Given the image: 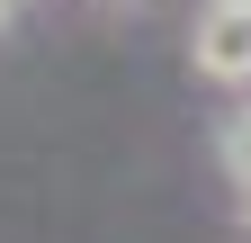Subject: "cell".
I'll list each match as a JSON object with an SVG mask.
<instances>
[{"label":"cell","mask_w":251,"mask_h":243,"mask_svg":"<svg viewBox=\"0 0 251 243\" xmlns=\"http://www.w3.org/2000/svg\"><path fill=\"white\" fill-rule=\"evenodd\" d=\"M188 63H198L206 81H225V90L251 81V0H206L198 36H188Z\"/></svg>","instance_id":"cell-1"},{"label":"cell","mask_w":251,"mask_h":243,"mask_svg":"<svg viewBox=\"0 0 251 243\" xmlns=\"http://www.w3.org/2000/svg\"><path fill=\"white\" fill-rule=\"evenodd\" d=\"M225 171H233V189L251 198V108H233V117H225Z\"/></svg>","instance_id":"cell-2"},{"label":"cell","mask_w":251,"mask_h":243,"mask_svg":"<svg viewBox=\"0 0 251 243\" xmlns=\"http://www.w3.org/2000/svg\"><path fill=\"white\" fill-rule=\"evenodd\" d=\"M9 9H18V0H9Z\"/></svg>","instance_id":"cell-3"}]
</instances>
